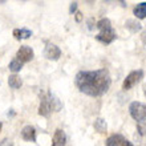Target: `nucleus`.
Segmentation results:
<instances>
[{
    "instance_id": "1",
    "label": "nucleus",
    "mask_w": 146,
    "mask_h": 146,
    "mask_svg": "<svg viewBox=\"0 0 146 146\" xmlns=\"http://www.w3.org/2000/svg\"><path fill=\"white\" fill-rule=\"evenodd\" d=\"M74 84L81 93L90 97H101L111 85L110 73L108 69L80 70L74 77Z\"/></svg>"
},
{
    "instance_id": "2",
    "label": "nucleus",
    "mask_w": 146,
    "mask_h": 146,
    "mask_svg": "<svg viewBox=\"0 0 146 146\" xmlns=\"http://www.w3.org/2000/svg\"><path fill=\"white\" fill-rule=\"evenodd\" d=\"M96 27L100 29V32L96 35V38L102 44H111L117 38V35H115V31L111 27L110 20L106 19V17L98 20Z\"/></svg>"
},
{
    "instance_id": "3",
    "label": "nucleus",
    "mask_w": 146,
    "mask_h": 146,
    "mask_svg": "<svg viewBox=\"0 0 146 146\" xmlns=\"http://www.w3.org/2000/svg\"><path fill=\"white\" fill-rule=\"evenodd\" d=\"M129 113H130L131 118L135 119L137 122L146 121V104L139 102V101H133L129 105Z\"/></svg>"
},
{
    "instance_id": "4",
    "label": "nucleus",
    "mask_w": 146,
    "mask_h": 146,
    "mask_svg": "<svg viewBox=\"0 0 146 146\" xmlns=\"http://www.w3.org/2000/svg\"><path fill=\"white\" fill-rule=\"evenodd\" d=\"M143 78V70L142 69H138V70H133L125 77V80L122 82V89L123 90H129L131 89L133 86L138 84L139 81Z\"/></svg>"
},
{
    "instance_id": "5",
    "label": "nucleus",
    "mask_w": 146,
    "mask_h": 146,
    "mask_svg": "<svg viewBox=\"0 0 146 146\" xmlns=\"http://www.w3.org/2000/svg\"><path fill=\"white\" fill-rule=\"evenodd\" d=\"M52 113V106H50V92L42 93L40 97V105H38V114L42 117H48Z\"/></svg>"
},
{
    "instance_id": "6",
    "label": "nucleus",
    "mask_w": 146,
    "mask_h": 146,
    "mask_svg": "<svg viewBox=\"0 0 146 146\" xmlns=\"http://www.w3.org/2000/svg\"><path fill=\"white\" fill-rule=\"evenodd\" d=\"M33 57H35V52H33V49H32L31 46H28V45L20 46L19 50L16 52V58L20 62H23V64L33 60Z\"/></svg>"
},
{
    "instance_id": "7",
    "label": "nucleus",
    "mask_w": 146,
    "mask_h": 146,
    "mask_svg": "<svg viewBox=\"0 0 146 146\" xmlns=\"http://www.w3.org/2000/svg\"><path fill=\"white\" fill-rule=\"evenodd\" d=\"M44 56L50 61H57L58 58L61 57V49L56 44L48 42L45 45V49H44Z\"/></svg>"
},
{
    "instance_id": "8",
    "label": "nucleus",
    "mask_w": 146,
    "mask_h": 146,
    "mask_svg": "<svg viewBox=\"0 0 146 146\" xmlns=\"http://www.w3.org/2000/svg\"><path fill=\"white\" fill-rule=\"evenodd\" d=\"M105 145L106 146H133V143L121 134H111L106 138Z\"/></svg>"
},
{
    "instance_id": "9",
    "label": "nucleus",
    "mask_w": 146,
    "mask_h": 146,
    "mask_svg": "<svg viewBox=\"0 0 146 146\" xmlns=\"http://www.w3.org/2000/svg\"><path fill=\"white\" fill-rule=\"evenodd\" d=\"M21 138L28 142H36V129L31 125H25L21 129Z\"/></svg>"
},
{
    "instance_id": "10",
    "label": "nucleus",
    "mask_w": 146,
    "mask_h": 146,
    "mask_svg": "<svg viewBox=\"0 0 146 146\" xmlns=\"http://www.w3.org/2000/svg\"><path fill=\"white\" fill-rule=\"evenodd\" d=\"M66 135L61 129H57L54 131L53 138H52V146H65Z\"/></svg>"
},
{
    "instance_id": "11",
    "label": "nucleus",
    "mask_w": 146,
    "mask_h": 146,
    "mask_svg": "<svg viewBox=\"0 0 146 146\" xmlns=\"http://www.w3.org/2000/svg\"><path fill=\"white\" fill-rule=\"evenodd\" d=\"M133 15L135 16V19H146V1H141L135 5L133 9Z\"/></svg>"
},
{
    "instance_id": "12",
    "label": "nucleus",
    "mask_w": 146,
    "mask_h": 146,
    "mask_svg": "<svg viewBox=\"0 0 146 146\" xmlns=\"http://www.w3.org/2000/svg\"><path fill=\"white\" fill-rule=\"evenodd\" d=\"M125 27L131 32V33H137L142 29V24L139 23L137 19H127L125 21Z\"/></svg>"
},
{
    "instance_id": "13",
    "label": "nucleus",
    "mask_w": 146,
    "mask_h": 146,
    "mask_svg": "<svg viewBox=\"0 0 146 146\" xmlns=\"http://www.w3.org/2000/svg\"><path fill=\"white\" fill-rule=\"evenodd\" d=\"M13 36L16 40H24V38L31 37L32 32L27 28H16V29H13Z\"/></svg>"
},
{
    "instance_id": "14",
    "label": "nucleus",
    "mask_w": 146,
    "mask_h": 146,
    "mask_svg": "<svg viewBox=\"0 0 146 146\" xmlns=\"http://www.w3.org/2000/svg\"><path fill=\"white\" fill-rule=\"evenodd\" d=\"M93 127L96 129V131H98V133H101V134L106 133V130H108V125H106V121H105L104 118L94 119V122H93Z\"/></svg>"
},
{
    "instance_id": "15",
    "label": "nucleus",
    "mask_w": 146,
    "mask_h": 146,
    "mask_svg": "<svg viewBox=\"0 0 146 146\" xmlns=\"http://www.w3.org/2000/svg\"><path fill=\"white\" fill-rule=\"evenodd\" d=\"M8 85L12 89H20L21 85H23V80L17 74H11V76L8 77Z\"/></svg>"
},
{
    "instance_id": "16",
    "label": "nucleus",
    "mask_w": 146,
    "mask_h": 146,
    "mask_svg": "<svg viewBox=\"0 0 146 146\" xmlns=\"http://www.w3.org/2000/svg\"><path fill=\"white\" fill-rule=\"evenodd\" d=\"M23 62H20L17 58H13L11 62H9V65H8V68H9V70L11 72H13V74H16L17 72H20L21 70V68H23Z\"/></svg>"
},
{
    "instance_id": "17",
    "label": "nucleus",
    "mask_w": 146,
    "mask_h": 146,
    "mask_svg": "<svg viewBox=\"0 0 146 146\" xmlns=\"http://www.w3.org/2000/svg\"><path fill=\"white\" fill-rule=\"evenodd\" d=\"M50 106H52V111H60L62 108V104L53 93H50Z\"/></svg>"
},
{
    "instance_id": "18",
    "label": "nucleus",
    "mask_w": 146,
    "mask_h": 146,
    "mask_svg": "<svg viewBox=\"0 0 146 146\" xmlns=\"http://www.w3.org/2000/svg\"><path fill=\"white\" fill-rule=\"evenodd\" d=\"M137 130L141 135H146V121L137 122Z\"/></svg>"
},
{
    "instance_id": "19",
    "label": "nucleus",
    "mask_w": 146,
    "mask_h": 146,
    "mask_svg": "<svg viewBox=\"0 0 146 146\" xmlns=\"http://www.w3.org/2000/svg\"><path fill=\"white\" fill-rule=\"evenodd\" d=\"M77 7H78V3H77V1H72V3H70V7H69V12L70 13H74V12L77 11Z\"/></svg>"
},
{
    "instance_id": "20",
    "label": "nucleus",
    "mask_w": 146,
    "mask_h": 146,
    "mask_svg": "<svg viewBox=\"0 0 146 146\" xmlns=\"http://www.w3.org/2000/svg\"><path fill=\"white\" fill-rule=\"evenodd\" d=\"M0 146H13V143H12V141L9 138H4V139H1Z\"/></svg>"
},
{
    "instance_id": "21",
    "label": "nucleus",
    "mask_w": 146,
    "mask_h": 146,
    "mask_svg": "<svg viewBox=\"0 0 146 146\" xmlns=\"http://www.w3.org/2000/svg\"><path fill=\"white\" fill-rule=\"evenodd\" d=\"M74 15H76V21H77V23H80L81 19H82V13H81L80 11H77Z\"/></svg>"
},
{
    "instance_id": "22",
    "label": "nucleus",
    "mask_w": 146,
    "mask_h": 146,
    "mask_svg": "<svg viewBox=\"0 0 146 146\" xmlns=\"http://www.w3.org/2000/svg\"><path fill=\"white\" fill-rule=\"evenodd\" d=\"M141 38H142V41H143V44L146 45V29L142 32V36H141Z\"/></svg>"
},
{
    "instance_id": "23",
    "label": "nucleus",
    "mask_w": 146,
    "mask_h": 146,
    "mask_svg": "<svg viewBox=\"0 0 146 146\" xmlns=\"http://www.w3.org/2000/svg\"><path fill=\"white\" fill-rule=\"evenodd\" d=\"M5 3V0H0V4H4Z\"/></svg>"
},
{
    "instance_id": "24",
    "label": "nucleus",
    "mask_w": 146,
    "mask_h": 146,
    "mask_svg": "<svg viewBox=\"0 0 146 146\" xmlns=\"http://www.w3.org/2000/svg\"><path fill=\"white\" fill-rule=\"evenodd\" d=\"M143 93H145V97H146V85H145V89H143Z\"/></svg>"
},
{
    "instance_id": "25",
    "label": "nucleus",
    "mask_w": 146,
    "mask_h": 146,
    "mask_svg": "<svg viewBox=\"0 0 146 146\" xmlns=\"http://www.w3.org/2000/svg\"><path fill=\"white\" fill-rule=\"evenodd\" d=\"M1 127H3V123L0 122V131H1Z\"/></svg>"
}]
</instances>
